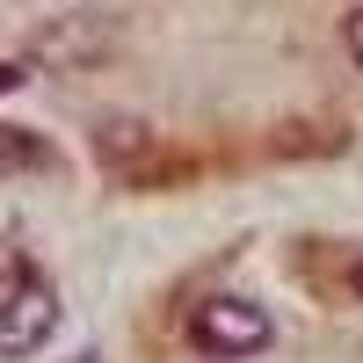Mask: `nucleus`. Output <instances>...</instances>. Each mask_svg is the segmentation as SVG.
Returning a JSON list of instances; mask_svg holds the SVG:
<instances>
[{
  "mask_svg": "<svg viewBox=\"0 0 363 363\" xmlns=\"http://www.w3.org/2000/svg\"><path fill=\"white\" fill-rule=\"evenodd\" d=\"M8 87H15V66H0V95H8Z\"/></svg>",
  "mask_w": 363,
  "mask_h": 363,
  "instance_id": "obj_5",
  "label": "nucleus"
},
{
  "mask_svg": "<svg viewBox=\"0 0 363 363\" xmlns=\"http://www.w3.org/2000/svg\"><path fill=\"white\" fill-rule=\"evenodd\" d=\"M0 284H29V262H22V247H8V240H0Z\"/></svg>",
  "mask_w": 363,
  "mask_h": 363,
  "instance_id": "obj_3",
  "label": "nucleus"
},
{
  "mask_svg": "<svg viewBox=\"0 0 363 363\" xmlns=\"http://www.w3.org/2000/svg\"><path fill=\"white\" fill-rule=\"evenodd\" d=\"M356 291H363V262H356Z\"/></svg>",
  "mask_w": 363,
  "mask_h": 363,
  "instance_id": "obj_6",
  "label": "nucleus"
},
{
  "mask_svg": "<svg viewBox=\"0 0 363 363\" xmlns=\"http://www.w3.org/2000/svg\"><path fill=\"white\" fill-rule=\"evenodd\" d=\"M51 335H58V291L44 277H29L0 298V356H37Z\"/></svg>",
  "mask_w": 363,
  "mask_h": 363,
  "instance_id": "obj_2",
  "label": "nucleus"
},
{
  "mask_svg": "<svg viewBox=\"0 0 363 363\" xmlns=\"http://www.w3.org/2000/svg\"><path fill=\"white\" fill-rule=\"evenodd\" d=\"M349 51H356V58H363V8H356V15H349Z\"/></svg>",
  "mask_w": 363,
  "mask_h": 363,
  "instance_id": "obj_4",
  "label": "nucleus"
},
{
  "mask_svg": "<svg viewBox=\"0 0 363 363\" xmlns=\"http://www.w3.org/2000/svg\"><path fill=\"white\" fill-rule=\"evenodd\" d=\"M189 349L203 356H218V363H240V356H262L269 349V313L255 306V298H203V306L189 313Z\"/></svg>",
  "mask_w": 363,
  "mask_h": 363,
  "instance_id": "obj_1",
  "label": "nucleus"
}]
</instances>
